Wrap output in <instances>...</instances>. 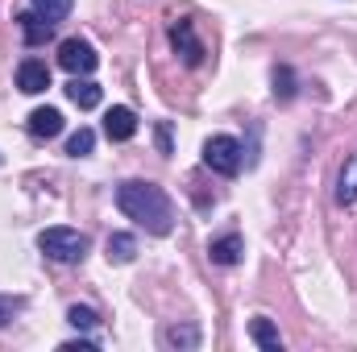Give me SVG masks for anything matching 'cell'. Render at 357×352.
<instances>
[{"mask_svg": "<svg viewBox=\"0 0 357 352\" xmlns=\"http://www.w3.org/2000/svg\"><path fill=\"white\" fill-rule=\"evenodd\" d=\"M25 129L33 137H59L63 133V112L59 108H33L29 120H25Z\"/></svg>", "mask_w": 357, "mask_h": 352, "instance_id": "8", "label": "cell"}, {"mask_svg": "<svg viewBox=\"0 0 357 352\" xmlns=\"http://www.w3.org/2000/svg\"><path fill=\"white\" fill-rule=\"evenodd\" d=\"M133 257H137V241H133L129 232H112V237H108V262L129 265Z\"/></svg>", "mask_w": 357, "mask_h": 352, "instance_id": "13", "label": "cell"}, {"mask_svg": "<svg viewBox=\"0 0 357 352\" xmlns=\"http://www.w3.org/2000/svg\"><path fill=\"white\" fill-rule=\"evenodd\" d=\"M104 133H108V141H129V137L137 133V116H133V108H125V104L108 108V116H104Z\"/></svg>", "mask_w": 357, "mask_h": 352, "instance_id": "6", "label": "cell"}, {"mask_svg": "<svg viewBox=\"0 0 357 352\" xmlns=\"http://www.w3.org/2000/svg\"><path fill=\"white\" fill-rule=\"evenodd\" d=\"M204 166L216 170V175H225V178L241 175V141L229 137V133L208 137V141H204Z\"/></svg>", "mask_w": 357, "mask_h": 352, "instance_id": "3", "label": "cell"}, {"mask_svg": "<svg viewBox=\"0 0 357 352\" xmlns=\"http://www.w3.org/2000/svg\"><path fill=\"white\" fill-rule=\"evenodd\" d=\"M154 137H158V150H162V154H175V145H171V125H167V120H158Z\"/></svg>", "mask_w": 357, "mask_h": 352, "instance_id": "20", "label": "cell"}, {"mask_svg": "<svg viewBox=\"0 0 357 352\" xmlns=\"http://www.w3.org/2000/svg\"><path fill=\"white\" fill-rule=\"evenodd\" d=\"M67 319H71V328H84V332H88V328H96V323H100V315H96L91 307H79V303H75V307L67 311Z\"/></svg>", "mask_w": 357, "mask_h": 352, "instance_id": "18", "label": "cell"}, {"mask_svg": "<svg viewBox=\"0 0 357 352\" xmlns=\"http://www.w3.org/2000/svg\"><path fill=\"white\" fill-rule=\"evenodd\" d=\"M241 249H245L241 237H237V232H225V237H216V241L208 245V257L216 265H237L241 262Z\"/></svg>", "mask_w": 357, "mask_h": 352, "instance_id": "9", "label": "cell"}, {"mask_svg": "<svg viewBox=\"0 0 357 352\" xmlns=\"http://www.w3.org/2000/svg\"><path fill=\"white\" fill-rule=\"evenodd\" d=\"M88 245H91V241L79 232V228H46V232L38 237V249H42L50 262H59V265L84 262Z\"/></svg>", "mask_w": 357, "mask_h": 352, "instance_id": "2", "label": "cell"}, {"mask_svg": "<svg viewBox=\"0 0 357 352\" xmlns=\"http://www.w3.org/2000/svg\"><path fill=\"white\" fill-rule=\"evenodd\" d=\"M17 21H21V33H25V42H29V46H42V42H50V38H54V25H50L46 17H38V13H21Z\"/></svg>", "mask_w": 357, "mask_h": 352, "instance_id": "10", "label": "cell"}, {"mask_svg": "<svg viewBox=\"0 0 357 352\" xmlns=\"http://www.w3.org/2000/svg\"><path fill=\"white\" fill-rule=\"evenodd\" d=\"M116 207H121L133 224H142L146 232H154V237H167V232L175 228V207H171L167 191L154 186V182H142V178L121 182V186H116Z\"/></svg>", "mask_w": 357, "mask_h": 352, "instance_id": "1", "label": "cell"}, {"mask_svg": "<svg viewBox=\"0 0 357 352\" xmlns=\"http://www.w3.org/2000/svg\"><path fill=\"white\" fill-rule=\"evenodd\" d=\"M71 4H75V0H33V13L54 25V21H63V17L71 13Z\"/></svg>", "mask_w": 357, "mask_h": 352, "instance_id": "16", "label": "cell"}, {"mask_svg": "<svg viewBox=\"0 0 357 352\" xmlns=\"http://www.w3.org/2000/svg\"><path fill=\"white\" fill-rule=\"evenodd\" d=\"M17 311H21V298H0V328H4Z\"/></svg>", "mask_w": 357, "mask_h": 352, "instance_id": "21", "label": "cell"}, {"mask_svg": "<svg viewBox=\"0 0 357 352\" xmlns=\"http://www.w3.org/2000/svg\"><path fill=\"white\" fill-rule=\"evenodd\" d=\"M59 67L71 71V75H91L100 67V54H96V46L84 42V38H67L59 46Z\"/></svg>", "mask_w": 357, "mask_h": 352, "instance_id": "4", "label": "cell"}, {"mask_svg": "<svg viewBox=\"0 0 357 352\" xmlns=\"http://www.w3.org/2000/svg\"><path fill=\"white\" fill-rule=\"evenodd\" d=\"M91 145H96V133H91V129H79V133H71V141H67V154H71V158H88Z\"/></svg>", "mask_w": 357, "mask_h": 352, "instance_id": "17", "label": "cell"}, {"mask_svg": "<svg viewBox=\"0 0 357 352\" xmlns=\"http://www.w3.org/2000/svg\"><path fill=\"white\" fill-rule=\"evenodd\" d=\"M67 99H71L75 108H84V112H88V108L100 104V88H96L91 79H79V75H75V79L67 83Z\"/></svg>", "mask_w": 357, "mask_h": 352, "instance_id": "12", "label": "cell"}, {"mask_svg": "<svg viewBox=\"0 0 357 352\" xmlns=\"http://www.w3.org/2000/svg\"><path fill=\"white\" fill-rule=\"evenodd\" d=\"M274 95H278V99H291V95H295V88H291V71H287V67L274 71Z\"/></svg>", "mask_w": 357, "mask_h": 352, "instance_id": "19", "label": "cell"}, {"mask_svg": "<svg viewBox=\"0 0 357 352\" xmlns=\"http://www.w3.org/2000/svg\"><path fill=\"white\" fill-rule=\"evenodd\" d=\"M162 340H167L171 349H195V344H199V328H191V323H187V328H167Z\"/></svg>", "mask_w": 357, "mask_h": 352, "instance_id": "15", "label": "cell"}, {"mask_svg": "<svg viewBox=\"0 0 357 352\" xmlns=\"http://www.w3.org/2000/svg\"><path fill=\"white\" fill-rule=\"evenodd\" d=\"M250 336H254V344L266 352H282V336H278V328L270 323L266 315H258V319H250Z\"/></svg>", "mask_w": 357, "mask_h": 352, "instance_id": "11", "label": "cell"}, {"mask_svg": "<svg viewBox=\"0 0 357 352\" xmlns=\"http://www.w3.org/2000/svg\"><path fill=\"white\" fill-rule=\"evenodd\" d=\"M17 88L25 91V95H38V91L50 88V71H46V63H38V58H25V63L17 67Z\"/></svg>", "mask_w": 357, "mask_h": 352, "instance_id": "7", "label": "cell"}, {"mask_svg": "<svg viewBox=\"0 0 357 352\" xmlns=\"http://www.w3.org/2000/svg\"><path fill=\"white\" fill-rule=\"evenodd\" d=\"M171 46L183 54V63H187V67H199V63H204V54H208V50H204V42L195 38V25H191V21H175V25H171Z\"/></svg>", "mask_w": 357, "mask_h": 352, "instance_id": "5", "label": "cell"}, {"mask_svg": "<svg viewBox=\"0 0 357 352\" xmlns=\"http://www.w3.org/2000/svg\"><path fill=\"white\" fill-rule=\"evenodd\" d=\"M354 199H357V154L337 175V203H354Z\"/></svg>", "mask_w": 357, "mask_h": 352, "instance_id": "14", "label": "cell"}]
</instances>
